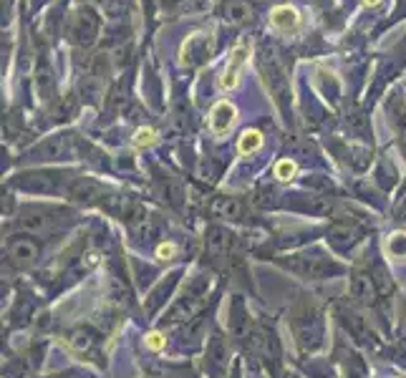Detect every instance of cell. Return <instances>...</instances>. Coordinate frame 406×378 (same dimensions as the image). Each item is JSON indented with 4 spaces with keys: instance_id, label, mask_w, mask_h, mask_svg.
<instances>
[{
    "instance_id": "1",
    "label": "cell",
    "mask_w": 406,
    "mask_h": 378,
    "mask_svg": "<svg viewBox=\"0 0 406 378\" xmlns=\"http://www.w3.org/2000/svg\"><path fill=\"white\" fill-rule=\"evenodd\" d=\"M323 313L316 303L303 300V303L293 311V336L298 343L300 353H313L323 345Z\"/></svg>"
},
{
    "instance_id": "2",
    "label": "cell",
    "mask_w": 406,
    "mask_h": 378,
    "mask_svg": "<svg viewBox=\"0 0 406 378\" xmlns=\"http://www.w3.org/2000/svg\"><path fill=\"white\" fill-rule=\"evenodd\" d=\"M280 265L303 277H311V280L333 277L339 275V272H343V268L333 257L323 255L318 250H305V252H295V255H288V260H280Z\"/></svg>"
},
{
    "instance_id": "3",
    "label": "cell",
    "mask_w": 406,
    "mask_h": 378,
    "mask_svg": "<svg viewBox=\"0 0 406 378\" xmlns=\"http://www.w3.org/2000/svg\"><path fill=\"white\" fill-rule=\"evenodd\" d=\"M210 290V277L197 275L192 277V283L187 285V290L182 293V297H177V303L170 308V313L164 315V325H177L182 320H192L195 311L202 305L204 295Z\"/></svg>"
},
{
    "instance_id": "4",
    "label": "cell",
    "mask_w": 406,
    "mask_h": 378,
    "mask_svg": "<svg viewBox=\"0 0 406 378\" xmlns=\"http://www.w3.org/2000/svg\"><path fill=\"white\" fill-rule=\"evenodd\" d=\"M99 28H102V21H99V15L88 6L79 8V10H74V13L68 15V38L76 46L81 48L91 46L96 41V35H99Z\"/></svg>"
},
{
    "instance_id": "5",
    "label": "cell",
    "mask_w": 406,
    "mask_h": 378,
    "mask_svg": "<svg viewBox=\"0 0 406 378\" xmlns=\"http://www.w3.org/2000/svg\"><path fill=\"white\" fill-rule=\"evenodd\" d=\"M74 215H68L66 210H56V207H48V210H28L23 217H18V230L35 232V235H43V232H54L56 227H61L71 220Z\"/></svg>"
},
{
    "instance_id": "6",
    "label": "cell",
    "mask_w": 406,
    "mask_h": 378,
    "mask_svg": "<svg viewBox=\"0 0 406 378\" xmlns=\"http://www.w3.org/2000/svg\"><path fill=\"white\" fill-rule=\"evenodd\" d=\"M263 71H265V81L270 86L273 99H275V104L280 106V111H283V114H291V91H288V81H285V74H283V68H280L278 58L273 54H268V51H265V56H263Z\"/></svg>"
},
{
    "instance_id": "7",
    "label": "cell",
    "mask_w": 406,
    "mask_h": 378,
    "mask_svg": "<svg viewBox=\"0 0 406 378\" xmlns=\"http://www.w3.org/2000/svg\"><path fill=\"white\" fill-rule=\"evenodd\" d=\"M210 378H227V365H230V343L220 331L212 333L207 343V358H204Z\"/></svg>"
},
{
    "instance_id": "8",
    "label": "cell",
    "mask_w": 406,
    "mask_h": 378,
    "mask_svg": "<svg viewBox=\"0 0 406 378\" xmlns=\"http://www.w3.org/2000/svg\"><path fill=\"white\" fill-rule=\"evenodd\" d=\"M361 235H364V227L359 224L356 217H339V220L331 224V230H328V243H331L339 252H346L359 243Z\"/></svg>"
},
{
    "instance_id": "9",
    "label": "cell",
    "mask_w": 406,
    "mask_h": 378,
    "mask_svg": "<svg viewBox=\"0 0 406 378\" xmlns=\"http://www.w3.org/2000/svg\"><path fill=\"white\" fill-rule=\"evenodd\" d=\"M351 297L359 305H366V308H373L379 303V288H376V280H373L371 270H364V268H356L351 272Z\"/></svg>"
},
{
    "instance_id": "10",
    "label": "cell",
    "mask_w": 406,
    "mask_h": 378,
    "mask_svg": "<svg viewBox=\"0 0 406 378\" xmlns=\"http://www.w3.org/2000/svg\"><path fill=\"white\" fill-rule=\"evenodd\" d=\"M252 333H255V323H252L250 313L245 308L243 297H235V300H232V308H230V336L235 338V343L247 348Z\"/></svg>"
},
{
    "instance_id": "11",
    "label": "cell",
    "mask_w": 406,
    "mask_h": 378,
    "mask_svg": "<svg viewBox=\"0 0 406 378\" xmlns=\"http://www.w3.org/2000/svg\"><path fill=\"white\" fill-rule=\"evenodd\" d=\"M66 192L79 204H102L106 199V189L96 179H88V176H74Z\"/></svg>"
},
{
    "instance_id": "12",
    "label": "cell",
    "mask_w": 406,
    "mask_h": 378,
    "mask_svg": "<svg viewBox=\"0 0 406 378\" xmlns=\"http://www.w3.org/2000/svg\"><path fill=\"white\" fill-rule=\"evenodd\" d=\"M8 260L21 270L33 268L38 263V243L31 237H10L8 240Z\"/></svg>"
},
{
    "instance_id": "13",
    "label": "cell",
    "mask_w": 406,
    "mask_h": 378,
    "mask_svg": "<svg viewBox=\"0 0 406 378\" xmlns=\"http://www.w3.org/2000/svg\"><path fill=\"white\" fill-rule=\"evenodd\" d=\"M63 182V174H56V172H28V174H21L15 179V184L26 192H58Z\"/></svg>"
},
{
    "instance_id": "14",
    "label": "cell",
    "mask_w": 406,
    "mask_h": 378,
    "mask_svg": "<svg viewBox=\"0 0 406 378\" xmlns=\"http://www.w3.org/2000/svg\"><path fill=\"white\" fill-rule=\"evenodd\" d=\"M210 54H212L210 38L202 33H195L192 38H187L182 46V63H187V66H200V63H204L210 58Z\"/></svg>"
},
{
    "instance_id": "15",
    "label": "cell",
    "mask_w": 406,
    "mask_h": 378,
    "mask_svg": "<svg viewBox=\"0 0 406 378\" xmlns=\"http://www.w3.org/2000/svg\"><path fill=\"white\" fill-rule=\"evenodd\" d=\"M235 243L232 232H227L225 227H210L207 230V255L212 260H222V257L230 255V247Z\"/></svg>"
},
{
    "instance_id": "16",
    "label": "cell",
    "mask_w": 406,
    "mask_h": 378,
    "mask_svg": "<svg viewBox=\"0 0 406 378\" xmlns=\"http://www.w3.org/2000/svg\"><path fill=\"white\" fill-rule=\"evenodd\" d=\"M212 212H215L217 217H222V220H243L245 204L240 197L222 195V197H215V199H212Z\"/></svg>"
},
{
    "instance_id": "17",
    "label": "cell",
    "mask_w": 406,
    "mask_h": 378,
    "mask_svg": "<svg viewBox=\"0 0 406 378\" xmlns=\"http://www.w3.org/2000/svg\"><path fill=\"white\" fill-rule=\"evenodd\" d=\"M255 18V6L250 0H230L225 6V21L232 23V26H245Z\"/></svg>"
},
{
    "instance_id": "18",
    "label": "cell",
    "mask_w": 406,
    "mask_h": 378,
    "mask_svg": "<svg viewBox=\"0 0 406 378\" xmlns=\"http://www.w3.org/2000/svg\"><path fill=\"white\" fill-rule=\"evenodd\" d=\"M177 280H179V272H172V275L156 285L154 293L147 297V313H149V315L159 311V305H164V300H170V295H172V290H174Z\"/></svg>"
},
{
    "instance_id": "19",
    "label": "cell",
    "mask_w": 406,
    "mask_h": 378,
    "mask_svg": "<svg viewBox=\"0 0 406 378\" xmlns=\"http://www.w3.org/2000/svg\"><path fill=\"white\" fill-rule=\"evenodd\" d=\"M68 343H71V348H74L76 353L88 356V353L96 351L99 338H96V333L91 331V328H76V331H71V336H68Z\"/></svg>"
},
{
    "instance_id": "20",
    "label": "cell",
    "mask_w": 406,
    "mask_h": 378,
    "mask_svg": "<svg viewBox=\"0 0 406 378\" xmlns=\"http://www.w3.org/2000/svg\"><path fill=\"white\" fill-rule=\"evenodd\" d=\"M232 119H235V108H232L227 101L217 104V106L212 108V116H210L212 131H215V134H225V131L230 129Z\"/></svg>"
},
{
    "instance_id": "21",
    "label": "cell",
    "mask_w": 406,
    "mask_h": 378,
    "mask_svg": "<svg viewBox=\"0 0 406 378\" xmlns=\"http://www.w3.org/2000/svg\"><path fill=\"white\" fill-rule=\"evenodd\" d=\"M341 363H343V373L346 378H368V371H366L364 358L356 356L351 351H341Z\"/></svg>"
},
{
    "instance_id": "22",
    "label": "cell",
    "mask_w": 406,
    "mask_h": 378,
    "mask_svg": "<svg viewBox=\"0 0 406 378\" xmlns=\"http://www.w3.org/2000/svg\"><path fill=\"white\" fill-rule=\"evenodd\" d=\"M51 116H54V122H68V119H74L76 116V99L74 96H66V99H58L51 108Z\"/></svg>"
},
{
    "instance_id": "23",
    "label": "cell",
    "mask_w": 406,
    "mask_h": 378,
    "mask_svg": "<svg viewBox=\"0 0 406 378\" xmlns=\"http://www.w3.org/2000/svg\"><path fill=\"white\" fill-rule=\"evenodd\" d=\"M295 23H298V15L293 8H275L273 10V26L280 28V31H291V28H295Z\"/></svg>"
},
{
    "instance_id": "24",
    "label": "cell",
    "mask_w": 406,
    "mask_h": 378,
    "mask_svg": "<svg viewBox=\"0 0 406 378\" xmlns=\"http://www.w3.org/2000/svg\"><path fill=\"white\" fill-rule=\"evenodd\" d=\"M386 252L391 257H396V260H406V235L404 232H396V235H391L389 240H386Z\"/></svg>"
},
{
    "instance_id": "25",
    "label": "cell",
    "mask_w": 406,
    "mask_h": 378,
    "mask_svg": "<svg viewBox=\"0 0 406 378\" xmlns=\"http://www.w3.org/2000/svg\"><path fill=\"white\" fill-rule=\"evenodd\" d=\"M260 144H263V136L257 134V131H245V134L240 136V151H243V154H252V151H257Z\"/></svg>"
},
{
    "instance_id": "26",
    "label": "cell",
    "mask_w": 406,
    "mask_h": 378,
    "mask_svg": "<svg viewBox=\"0 0 406 378\" xmlns=\"http://www.w3.org/2000/svg\"><path fill=\"white\" fill-rule=\"evenodd\" d=\"M240 63H243V51H235V58H232L230 68L225 71V79H222L225 86H235V81H237V68H240Z\"/></svg>"
},
{
    "instance_id": "27",
    "label": "cell",
    "mask_w": 406,
    "mask_h": 378,
    "mask_svg": "<svg viewBox=\"0 0 406 378\" xmlns=\"http://www.w3.org/2000/svg\"><path fill=\"white\" fill-rule=\"evenodd\" d=\"M152 378H190L184 368H177V365H167V368H159V371L152 373Z\"/></svg>"
},
{
    "instance_id": "28",
    "label": "cell",
    "mask_w": 406,
    "mask_h": 378,
    "mask_svg": "<svg viewBox=\"0 0 406 378\" xmlns=\"http://www.w3.org/2000/svg\"><path fill=\"white\" fill-rule=\"evenodd\" d=\"M346 124H348V129H351V131H356V134H366V116L361 114V111H356V114L348 116V119H346Z\"/></svg>"
},
{
    "instance_id": "29",
    "label": "cell",
    "mask_w": 406,
    "mask_h": 378,
    "mask_svg": "<svg viewBox=\"0 0 406 378\" xmlns=\"http://www.w3.org/2000/svg\"><path fill=\"white\" fill-rule=\"evenodd\" d=\"M293 174H295V164H293L291 159L278 162V167H275V176H278V179H293Z\"/></svg>"
},
{
    "instance_id": "30",
    "label": "cell",
    "mask_w": 406,
    "mask_h": 378,
    "mask_svg": "<svg viewBox=\"0 0 406 378\" xmlns=\"http://www.w3.org/2000/svg\"><path fill=\"white\" fill-rule=\"evenodd\" d=\"M177 255V245L174 243H164L156 247V257L159 260H172V257Z\"/></svg>"
},
{
    "instance_id": "31",
    "label": "cell",
    "mask_w": 406,
    "mask_h": 378,
    "mask_svg": "<svg viewBox=\"0 0 406 378\" xmlns=\"http://www.w3.org/2000/svg\"><path fill=\"white\" fill-rule=\"evenodd\" d=\"M147 345H149L152 351H162V348H164V338L159 336V333H152V336H147Z\"/></svg>"
},
{
    "instance_id": "32",
    "label": "cell",
    "mask_w": 406,
    "mask_h": 378,
    "mask_svg": "<svg viewBox=\"0 0 406 378\" xmlns=\"http://www.w3.org/2000/svg\"><path fill=\"white\" fill-rule=\"evenodd\" d=\"M152 142H154V131L152 129H142L136 134V144H152Z\"/></svg>"
},
{
    "instance_id": "33",
    "label": "cell",
    "mask_w": 406,
    "mask_h": 378,
    "mask_svg": "<svg viewBox=\"0 0 406 378\" xmlns=\"http://www.w3.org/2000/svg\"><path fill=\"white\" fill-rule=\"evenodd\" d=\"M81 3H86L88 8H106L111 0H81Z\"/></svg>"
},
{
    "instance_id": "34",
    "label": "cell",
    "mask_w": 406,
    "mask_h": 378,
    "mask_svg": "<svg viewBox=\"0 0 406 378\" xmlns=\"http://www.w3.org/2000/svg\"><path fill=\"white\" fill-rule=\"evenodd\" d=\"M396 217H399V222H406V199H404V204L399 207V212H396Z\"/></svg>"
},
{
    "instance_id": "35",
    "label": "cell",
    "mask_w": 406,
    "mask_h": 378,
    "mask_svg": "<svg viewBox=\"0 0 406 378\" xmlns=\"http://www.w3.org/2000/svg\"><path fill=\"white\" fill-rule=\"evenodd\" d=\"M366 3H368V6H373V3H379V0H366Z\"/></svg>"
},
{
    "instance_id": "36",
    "label": "cell",
    "mask_w": 406,
    "mask_h": 378,
    "mask_svg": "<svg viewBox=\"0 0 406 378\" xmlns=\"http://www.w3.org/2000/svg\"><path fill=\"white\" fill-rule=\"evenodd\" d=\"M283 378H295V376H291V373H288V376H283Z\"/></svg>"
},
{
    "instance_id": "37",
    "label": "cell",
    "mask_w": 406,
    "mask_h": 378,
    "mask_svg": "<svg viewBox=\"0 0 406 378\" xmlns=\"http://www.w3.org/2000/svg\"><path fill=\"white\" fill-rule=\"evenodd\" d=\"M232 378H240V376H237V373H235V376H232Z\"/></svg>"
}]
</instances>
